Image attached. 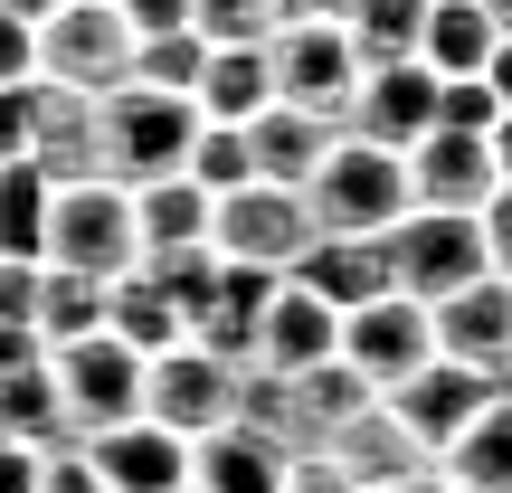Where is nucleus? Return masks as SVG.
<instances>
[{"mask_svg":"<svg viewBox=\"0 0 512 493\" xmlns=\"http://www.w3.org/2000/svg\"><path fill=\"white\" fill-rule=\"evenodd\" d=\"M494 86H484V76H456V86H437V124L427 133H494Z\"/></svg>","mask_w":512,"mask_h":493,"instance_id":"473e14b6","label":"nucleus"},{"mask_svg":"<svg viewBox=\"0 0 512 493\" xmlns=\"http://www.w3.org/2000/svg\"><path fill=\"white\" fill-rule=\"evenodd\" d=\"M323 361H342V313H323V304L285 275V285L266 294V313H256L247 370H266V380H304V370H323Z\"/></svg>","mask_w":512,"mask_h":493,"instance_id":"ddd939ff","label":"nucleus"},{"mask_svg":"<svg viewBox=\"0 0 512 493\" xmlns=\"http://www.w3.org/2000/svg\"><path fill=\"white\" fill-rule=\"evenodd\" d=\"M389 493H456V484H446L437 465H418V475H408V484H389Z\"/></svg>","mask_w":512,"mask_h":493,"instance_id":"de8ad7c7","label":"nucleus"},{"mask_svg":"<svg viewBox=\"0 0 512 493\" xmlns=\"http://www.w3.org/2000/svg\"><path fill=\"white\" fill-rule=\"evenodd\" d=\"M0 493H38V456L29 446H0Z\"/></svg>","mask_w":512,"mask_h":493,"instance_id":"a19ab883","label":"nucleus"},{"mask_svg":"<svg viewBox=\"0 0 512 493\" xmlns=\"http://www.w3.org/2000/svg\"><path fill=\"white\" fill-rule=\"evenodd\" d=\"M181 493H190V484H181Z\"/></svg>","mask_w":512,"mask_h":493,"instance_id":"3c124183","label":"nucleus"},{"mask_svg":"<svg viewBox=\"0 0 512 493\" xmlns=\"http://www.w3.org/2000/svg\"><path fill=\"white\" fill-rule=\"evenodd\" d=\"M484 86H494V105L512 114V38H494V57H484Z\"/></svg>","mask_w":512,"mask_h":493,"instance_id":"c03bdc74","label":"nucleus"},{"mask_svg":"<svg viewBox=\"0 0 512 493\" xmlns=\"http://www.w3.org/2000/svg\"><path fill=\"white\" fill-rule=\"evenodd\" d=\"M313 238H323V228H313L304 190H275V181H247V190H228V200L209 209V256H219V266L294 275Z\"/></svg>","mask_w":512,"mask_h":493,"instance_id":"39448f33","label":"nucleus"},{"mask_svg":"<svg viewBox=\"0 0 512 493\" xmlns=\"http://www.w3.org/2000/svg\"><path fill=\"white\" fill-rule=\"evenodd\" d=\"M304 209H313V228H323V238H389V228L408 219V171H399V152L351 143V133H342V143L313 162Z\"/></svg>","mask_w":512,"mask_h":493,"instance_id":"f257e3e1","label":"nucleus"},{"mask_svg":"<svg viewBox=\"0 0 512 493\" xmlns=\"http://www.w3.org/2000/svg\"><path fill=\"white\" fill-rule=\"evenodd\" d=\"M427 332H437V361L456 370H503L512 361V285L503 275H475L465 294H446V304H427Z\"/></svg>","mask_w":512,"mask_h":493,"instance_id":"2eb2a0df","label":"nucleus"},{"mask_svg":"<svg viewBox=\"0 0 512 493\" xmlns=\"http://www.w3.org/2000/svg\"><path fill=\"white\" fill-rule=\"evenodd\" d=\"M29 105L38 86H0V162H29Z\"/></svg>","mask_w":512,"mask_h":493,"instance_id":"e433bc0d","label":"nucleus"},{"mask_svg":"<svg viewBox=\"0 0 512 493\" xmlns=\"http://www.w3.org/2000/svg\"><path fill=\"white\" fill-rule=\"evenodd\" d=\"M238 389H247L238 361H219V351H200V342H171V351L143 361V418L162 427V437L200 446V437H219V427H238Z\"/></svg>","mask_w":512,"mask_h":493,"instance_id":"7ed1b4c3","label":"nucleus"},{"mask_svg":"<svg viewBox=\"0 0 512 493\" xmlns=\"http://www.w3.org/2000/svg\"><path fill=\"white\" fill-rule=\"evenodd\" d=\"M200 67H209V48H200L190 29H171V38H133V76H124V86H152V95H181V105H190Z\"/></svg>","mask_w":512,"mask_h":493,"instance_id":"7c9ffc66","label":"nucleus"},{"mask_svg":"<svg viewBox=\"0 0 512 493\" xmlns=\"http://www.w3.org/2000/svg\"><path fill=\"white\" fill-rule=\"evenodd\" d=\"M427 124H437V76H427L418 57H399V67H361V86H351V105H342V133H351V143L408 152Z\"/></svg>","mask_w":512,"mask_h":493,"instance_id":"9b49d317","label":"nucleus"},{"mask_svg":"<svg viewBox=\"0 0 512 493\" xmlns=\"http://www.w3.org/2000/svg\"><path fill=\"white\" fill-rule=\"evenodd\" d=\"M266 86H275V105L323 114V124L342 133V105H351V86H361V57H351L342 19H304V29H275V38H266Z\"/></svg>","mask_w":512,"mask_h":493,"instance_id":"1a4fd4ad","label":"nucleus"},{"mask_svg":"<svg viewBox=\"0 0 512 493\" xmlns=\"http://www.w3.org/2000/svg\"><path fill=\"white\" fill-rule=\"evenodd\" d=\"M29 361H48V351H38V332H10V323H0V380H10V370H29Z\"/></svg>","mask_w":512,"mask_h":493,"instance_id":"79ce46f5","label":"nucleus"},{"mask_svg":"<svg viewBox=\"0 0 512 493\" xmlns=\"http://www.w3.org/2000/svg\"><path fill=\"white\" fill-rule=\"evenodd\" d=\"M484 19H494V38H512V0H475Z\"/></svg>","mask_w":512,"mask_h":493,"instance_id":"09e8293b","label":"nucleus"},{"mask_svg":"<svg viewBox=\"0 0 512 493\" xmlns=\"http://www.w3.org/2000/svg\"><path fill=\"white\" fill-rule=\"evenodd\" d=\"M380 408H389V418H399L408 437L427 446V456H446V446L465 437V418L484 408V380H475V370H456V361H427L418 380H399Z\"/></svg>","mask_w":512,"mask_h":493,"instance_id":"f3484780","label":"nucleus"},{"mask_svg":"<svg viewBox=\"0 0 512 493\" xmlns=\"http://www.w3.org/2000/svg\"><path fill=\"white\" fill-rule=\"evenodd\" d=\"M323 465H332V475H351L361 493H389V484H408V475H418V465H437V456H427V446L408 437V427L389 418L380 399H370V408H361V418H351V427H332Z\"/></svg>","mask_w":512,"mask_h":493,"instance_id":"a211bd4d","label":"nucleus"},{"mask_svg":"<svg viewBox=\"0 0 512 493\" xmlns=\"http://www.w3.org/2000/svg\"><path fill=\"white\" fill-rule=\"evenodd\" d=\"M95 114H105V181H114V190L171 181V171L190 162V133H200V114H190L181 95H152V86L95 95Z\"/></svg>","mask_w":512,"mask_h":493,"instance_id":"20e7f679","label":"nucleus"},{"mask_svg":"<svg viewBox=\"0 0 512 493\" xmlns=\"http://www.w3.org/2000/svg\"><path fill=\"white\" fill-rule=\"evenodd\" d=\"M294 456L256 427H219V437L190 446V493H285Z\"/></svg>","mask_w":512,"mask_h":493,"instance_id":"aec40b11","label":"nucleus"},{"mask_svg":"<svg viewBox=\"0 0 512 493\" xmlns=\"http://www.w3.org/2000/svg\"><path fill=\"white\" fill-rule=\"evenodd\" d=\"M114 10H124L133 38H171V29H190V0H114Z\"/></svg>","mask_w":512,"mask_h":493,"instance_id":"4c0bfd02","label":"nucleus"},{"mask_svg":"<svg viewBox=\"0 0 512 493\" xmlns=\"http://www.w3.org/2000/svg\"><path fill=\"white\" fill-rule=\"evenodd\" d=\"M484 57H494V19H484L475 0H427L418 67L437 76V86H456V76H484Z\"/></svg>","mask_w":512,"mask_h":493,"instance_id":"5701e85b","label":"nucleus"},{"mask_svg":"<svg viewBox=\"0 0 512 493\" xmlns=\"http://www.w3.org/2000/svg\"><path fill=\"white\" fill-rule=\"evenodd\" d=\"M29 171H38L48 190L105 181V114H95V95L38 86V105H29Z\"/></svg>","mask_w":512,"mask_h":493,"instance_id":"4468645a","label":"nucleus"},{"mask_svg":"<svg viewBox=\"0 0 512 493\" xmlns=\"http://www.w3.org/2000/svg\"><path fill=\"white\" fill-rule=\"evenodd\" d=\"M29 313H38V266L29 256H0V323L29 332Z\"/></svg>","mask_w":512,"mask_h":493,"instance_id":"f704fd0d","label":"nucleus"},{"mask_svg":"<svg viewBox=\"0 0 512 493\" xmlns=\"http://www.w3.org/2000/svg\"><path fill=\"white\" fill-rule=\"evenodd\" d=\"M0 10H10V19H29V29H38V19H57L67 0H0Z\"/></svg>","mask_w":512,"mask_h":493,"instance_id":"49530a36","label":"nucleus"},{"mask_svg":"<svg viewBox=\"0 0 512 493\" xmlns=\"http://www.w3.org/2000/svg\"><path fill=\"white\" fill-rule=\"evenodd\" d=\"M475 228H484V266L512 285V190H494V200L475 209Z\"/></svg>","mask_w":512,"mask_h":493,"instance_id":"c9c22d12","label":"nucleus"},{"mask_svg":"<svg viewBox=\"0 0 512 493\" xmlns=\"http://www.w3.org/2000/svg\"><path fill=\"white\" fill-rule=\"evenodd\" d=\"M266 105H275V86H266V48H209L200 86H190V114H200V124H256Z\"/></svg>","mask_w":512,"mask_h":493,"instance_id":"a878e982","label":"nucleus"},{"mask_svg":"<svg viewBox=\"0 0 512 493\" xmlns=\"http://www.w3.org/2000/svg\"><path fill=\"white\" fill-rule=\"evenodd\" d=\"M0 86H38V29L0 10Z\"/></svg>","mask_w":512,"mask_h":493,"instance_id":"72a5a7b5","label":"nucleus"},{"mask_svg":"<svg viewBox=\"0 0 512 493\" xmlns=\"http://www.w3.org/2000/svg\"><path fill=\"white\" fill-rule=\"evenodd\" d=\"M399 171H408V209L475 219V209L494 200V152H484V133H418V143L399 152Z\"/></svg>","mask_w":512,"mask_h":493,"instance_id":"f8f14e48","label":"nucleus"},{"mask_svg":"<svg viewBox=\"0 0 512 493\" xmlns=\"http://www.w3.org/2000/svg\"><path fill=\"white\" fill-rule=\"evenodd\" d=\"M38 351H67L86 332H105V285L95 275H67V266H38V313H29Z\"/></svg>","mask_w":512,"mask_h":493,"instance_id":"bb28decb","label":"nucleus"},{"mask_svg":"<svg viewBox=\"0 0 512 493\" xmlns=\"http://www.w3.org/2000/svg\"><path fill=\"white\" fill-rule=\"evenodd\" d=\"M124 76H133V29L114 0H67L57 19H38V86L114 95Z\"/></svg>","mask_w":512,"mask_h":493,"instance_id":"423d86ee","label":"nucleus"},{"mask_svg":"<svg viewBox=\"0 0 512 493\" xmlns=\"http://www.w3.org/2000/svg\"><path fill=\"white\" fill-rule=\"evenodd\" d=\"M342 361L361 370L370 389H399V380H418L427 361H437V332H427V304H408V294H380V304H361V313H342Z\"/></svg>","mask_w":512,"mask_h":493,"instance_id":"9d476101","label":"nucleus"},{"mask_svg":"<svg viewBox=\"0 0 512 493\" xmlns=\"http://www.w3.org/2000/svg\"><path fill=\"white\" fill-rule=\"evenodd\" d=\"M238 133H247L256 181H275V190H304V181H313V162L342 143L323 114H294V105H266V114H256V124H238Z\"/></svg>","mask_w":512,"mask_h":493,"instance_id":"412c9836","label":"nucleus"},{"mask_svg":"<svg viewBox=\"0 0 512 493\" xmlns=\"http://www.w3.org/2000/svg\"><path fill=\"white\" fill-rule=\"evenodd\" d=\"M105 332L124 351H143V361H152V351H171V342H190L181 304L152 285V266H133V275H114V285H105Z\"/></svg>","mask_w":512,"mask_h":493,"instance_id":"b1692460","label":"nucleus"},{"mask_svg":"<svg viewBox=\"0 0 512 493\" xmlns=\"http://www.w3.org/2000/svg\"><path fill=\"white\" fill-rule=\"evenodd\" d=\"M389 294H408V304H446V294H465L484 266V228L475 219H446V209H408L399 228H389Z\"/></svg>","mask_w":512,"mask_h":493,"instance_id":"0eeeda50","label":"nucleus"},{"mask_svg":"<svg viewBox=\"0 0 512 493\" xmlns=\"http://www.w3.org/2000/svg\"><path fill=\"white\" fill-rule=\"evenodd\" d=\"M209 190H190L181 171L171 181H152V190H133V238H143V266L152 256H190V247H209Z\"/></svg>","mask_w":512,"mask_h":493,"instance_id":"4be33fe9","label":"nucleus"},{"mask_svg":"<svg viewBox=\"0 0 512 493\" xmlns=\"http://www.w3.org/2000/svg\"><path fill=\"white\" fill-rule=\"evenodd\" d=\"M418 19H427V0H351L342 38L361 67H399V57H418Z\"/></svg>","mask_w":512,"mask_h":493,"instance_id":"cd10ccee","label":"nucleus"},{"mask_svg":"<svg viewBox=\"0 0 512 493\" xmlns=\"http://www.w3.org/2000/svg\"><path fill=\"white\" fill-rule=\"evenodd\" d=\"M48 380H57V408H67L76 437H105V427L143 418V351H124L114 332H86V342L48 351Z\"/></svg>","mask_w":512,"mask_h":493,"instance_id":"6e6552de","label":"nucleus"},{"mask_svg":"<svg viewBox=\"0 0 512 493\" xmlns=\"http://www.w3.org/2000/svg\"><path fill=\"white\" fill-rule=\"evenodd\" d=\"M190 38L200 48H266V0H190Z\"/></svg>","mask_w":512,"mask_h":493,"instance_id":"2f4dec72","label":"nucleus"},{"mask_svg":"<svg viewBox=\"0 0 512 493\" xmlns=\"http://www.w3.org/2000/svg\"><path fill=\"white\" fill-rule=\"evenodd\" d=\"M285 493H361V484H351V475H332L323 456H304V465L285 475Z\"/></svg>","mask_w":512,"mask_h":493,"instance_id":"ea45409f","label":"nucleus"},{"mask_svg":"<svg viewBox=\"0 0 512 493\" xmlns=\"http://www.w3.org/2000/svg\"><path fill=\"white\" fill-rule=\"evenodd\" d=\"M48 200L57 190L38 181L29 162H0V256H29L38 266V247H48Z\"/></svg>","mask_w":512,"mask_h":493,"instance_id":"c85d7f7f","label":"nucleus"},{"mask_svg":"<svg viewBox=\"0 0 512 493\" xmlns=\"http://www.w3.org/2000/svg\"><path fill=\"white\" fill-rule=\"evenodd\" d=\"M181 181H190V190H209V200L247 190V181H256V162H247V133H238V124H200V133H190V162H181Z\"/></svg>","mask_w":512,"mask_h":493,"instance_id":"c756f323","label":"nucleus"},{"mask_svg":"<svg viewBox=\"0 0 512 493\" xmlns=\"http://www.w3.org/2000/svg\"><path fill=\"white\" fill-rule=\"evenodd\" d=\"M38 266L95 275V285L133 275V266H143V238H133V190H114V181H67V190L48 200V247H38Z\"/></svg>","mask_w":512,"mask_h":493,"instance_id":"f03ea898","label":"nucleus"},{"mask_svg":"<svg viewBox=\"0 0 512 493\" xmlns=\"http://www.w3.org/2000/svg\"><path fill=\"white\" fill-rule=\"evenodd\" d=\"M484 152H494V190H512V114H494V133H484Z\"/></svg>","mask_w":512,"mask_h":493,"instance_id":"a18cd8bd","label":"nucleus"},{"mask_svg":"<svg viewBox=\"0 0 512 493\" xmlns=\"http://www.w3.org/2000/svg\"><path fill=\"white\" fill-rule=\"evenodd\" d=\"M304 19H332V0H266V29H304Z\"/></svg>","mask_w":512,"mask_h":493,"instance_id":"37998d69","label":"nucleus"},{"mask_svg":"<svg viewBox=\"0 0 512 493\" xmlns=\"http://www.w3.org/2000/svg\"><path fill=\"white\" fill-rule=\"evenodd\" d=\"M437 475L456 493H512V399H484L465 418V437L437 456Z\"/></svg>","mask_w":512,"mask_h":493,"instance_id":"393cba45","label":"nucleus"},{"mask_svg":"<svg viewBox=\"0 0 512 493\" xmlns=\"http://www.w3.org/2000/svg\"><path fill=\"white\" fill-rule=\"evenodd\" d=\"M294 285H304L323 313H361V304L389 294V247L380 238H313L304 266H294Z\"/></svg>","mask_w":512,"mask_h":493,"instance_id":"6ab92c4d","label":"nucleus"},{"mask_svg":"<svg viewBox=\"0 0 512 493\" xmlns=\"http://www.w3.org/2000/svg\"><path fill=\"white\" fill-rule=\"evenodd\" d=\"M86 465H95L105 493H181L190 484V446L162 437L152 418H124V427H105V437H86Z\"/></svg>","mask_w":512,"mask_h":493,"instance_id":"dca6fc26","label":"nucleus"},{"mask_svg":"<svg viewBox=\"0 0 512 493\" xmlns=\"http://www.w3.org/2000/svg\"><path fill=\"white\" fill-rule=\"evenodd\" d=\"M38 493H105V484H95L86 446H76V456H48V465H38Z\"/></svg>","mask_w":512,"mask_h":493,"instance_id":"58836bf2","label":"nucleus"},{"mask_svg":"<svg viewBox=\"0 0 512 493\" xmlns=\"http://www.w3.org/2000/svg\"><path fill=\"white\" fill-rule=\"evenodd\" d=\"M0 446H10V437H0Z\"/></svg>","mask_w":512,"mask_h":493,"instance_id":"8fccbe9b","label":"nucleus"}]
</instances>
